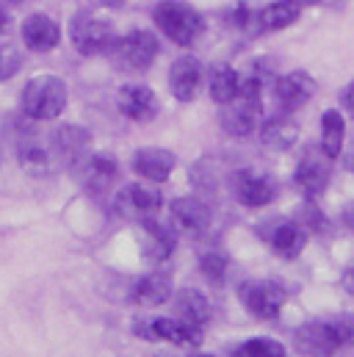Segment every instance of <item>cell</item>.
I'll use <instances>...</instances> for the list:
<instances>
[{
    "instance_id": "obj_1",
    "label": "cell",
    "mask_w": 354,
    "mask_h": 357,
    "mask_svg": "<svg viewBox=\"0 0 354 357\" xmlns=\"http://www.w3.org/2000/svg\"><path fill=\"white\" fill-rule=\"evenodd\" d=\"M261 94H263V86L255 84L252 78H241V91L224 102L222 108V125L230 136L236 139H244L249 133L258 130L261 125V114H263V102H261Z\"/></svg>"
},
{
    "instance_id": "obj_2",
    "label": "cell",
    "mask_w": 354,
    "mask_h": 357,
    "mask_svg": "<svg viewBox=\"0 0 354 357\" xmlns=\"http://www.w3.org/2000/svg\"><path fill=\"white\" fill-rule=\"evenodd\" d=\"M67 100H70V91L61 78L36 75L22 89V111L36 122H47V119H56L67 108Z\"/></svg>"
},
{
    "instance_id": "obj_3",
    "label": "cell",
    "mask_w": 354,
    "mask_h": 357,
    "mask_svg": "<svg viewBox=\"0 0 354 357\" xmlns=\"http://www.w3.org/2000/svg\"><path fill=\"white\" fill-rule=\"evenodd\" d=\"M153 20L175 45H183V47H191L205 31V20L199 17V11H194L180 0L158 3L153 11Z\"/></svg>"
},
{
    "instance_id": "obj_4",
    "label": "cell",
    "mask_w": 354,
    "mask_h": 357,
    "mask_svg": "<svg viewBox=\"0 0 354 357\" xmlns=\"http://www.w3.org/2000/svg\"><path fill=\"white\" fill-rule=\"evenodd\" d=\"M70 39L81 56H102V53H111L116 42V31L108 20L91 11H78L70 22Z\"/></svg>"
},
{
    "instance_id": "obj_5",
    "label": "cell",
    "mask_w": 354,
    "mask_h": 357,
    "mask_svg": "<svg viewBox=\"0 0 354 357\" xmlns=\"http://www.w3.org/2000/svg\"><path fill=\"white\" fill-rule=\"evenodd\" d=\"M161 53L158 36L153 31H130L125 39H116L111 47L114 64L125 73H144Z\"/></svg>"
},
{
    "instance_id": "obj_6",
    "label": "cell",
    "mask_w": 354,
    "mask_h": 357,
    "mask_svg": "<svg viewBox=\"0 0 354 357\" xmlns=\"http://www.w3.org/2000/svg\"><path fill=\"white\" fill-rule=\"evenodd\" d=\"M332 161H335V158L327 155L324 147H307L305 155L299 158L296 172H293V183H296V188H299L307 199H316V197L324 194V188L330 185Z\"/></svg>"
},
{
    "instance_id": "obj_7",
    "label": "cell",
    "mask_w": 354,
    "mask_h": 357,
    "mask_svg": "<svg viewBox=\"0 0 354 357\" xmlns=\"http://www.w3.org/2000/svg\"><path fill=\"white\" fill-rule=\"evenodd\" d=\"M238 296H241L244 307L255 319H263V321L266 319H277L282 305L288 302V291L274 280H249V282L241 285Z\"/></svg>"
},
{
    "instance_id": "obj_8",
    "label": "cell",
    "mask_w": 354,
    "mask_h": 357,
    "mask_svg": "<svg viewBox=\"0 0 354 357\" xmlns=\"http://www.w3.org/2000/svg\"><path fill=\"white\" fill-rule=\"evenodd\" d=\"M114 211L128 222H147L161 211V194L150 185L130 183L114 197Z\"/></svg>"
},
{
    "instance_id": "obj_9",
    "label": "cell",
    "mask_w": 354,
    "mask_h": 357,
    "mask_svg": "<svg viewBox=\"0 0 354 357\" xmlns=\"http://www.w3.org/2000/svg\"><path fill=\"white\" fill-rule=\"evenodd\" d=\"M230 185H233L236 199L241 205H247V208H263L268 202H274V197H277L274 180L268 178V175H263V172H258V169H241V172H236L233 180H230Z\"/></svg>"
},
{
    "instance_id": "obj_10",
    "label": "cell",
    "mask_w": 354,
    "mask_h": 357,
    "mask_svg": "<svg viewBox=\"0 0 354 357\" xmlns=\"http://www.w3.org/2000/svg\"><path fill=\"white\" fill-rule=\"evenodd\" d=\"M75 172L81 183L86 185L88 191L94 194H102L114 185V180L119 178V167L111 155L105 153H84L75 158Z\"/></svg>"
},
{
    "instance_id": "obj_11",
    "label": "cell",
    "mask_w": 354,
    "mask_h": 357,
    "mask_svg": "<svg viewBox=\"0 0 354 357\" xmlns=\"http://www.w3.org/2000/svg\"><path fill=\"white\" fill-rule=\"evenodd\" d=\"M296 349L302 355H332L341 352V338L335 321H307L296 330Z\"/></svg>"
},
{
    "instance_id": "obj_12",
    "label": "cell",
    "mask_w": 354,
    "mask_h": 357,
    "mask_svg": "<svg viewBox=\"0 0 354 357\" xmlns=\"http://www.w3.org/2000/svg\"><path fill=\"white\" fill-rule=\"evenodd\" d=\"M313 94H316V81H313V75H307L302 70L288 73L274 81V97L282 111H299L302 105L310 102Z\"/></svg>"
},
{
    "instance_id": "obj_13",
    "label": "cell",
    "mask_w": 354,
    "mask_h": 357,
    "mask_svg": "<svg viewBox=\"0 0 354 357\" xmlns=\"http://www.w3.org/2000/svg\"><path fill=\"white\" fill-rule=\"evenodd\" d=\"M153 341H167L180 349H199L202 347V327L185 321V319H150Z\"/></svg>"
},
{
    "instance_id": "obj_14",
    "label": "cell",
    "mask_w": 354,
    "mask_h": 357,
    "mask_svg": "<svg viewBox=\"0 0 354 357\" xmlns=\"http://www.w3.org/2000/svg\"><path fill=\"white\" fill-rule=\"evenodd\" d=\"M116 105L122 111V116L133 119V122H153L158 116V97L153 89L141 86V84H128L116 94Z\"/></svg>"
},
{
    "instance_id": "obj_15",
    "label": "cell",
    "mask_w": 354,
    "mask_h": 357,
    "mask_svg": "<svg viewBox=\"0 0 354 357\" xmlns=\"http://www.w3.org/2000/svg\"><path fill=\"white\" fill-rule=\"evenodd\" d=\"M202 78H205V70H202V61L194 59V56H183L177 59L169 70V89L175 94L180 102H191L199 86H202Z\"/></svg>"
},
{
    "instance_id": "obj_16",
    "label": "cell",
    "mask_w": 354,
    "mask_h": 357,
    "mask_svg": "<svg viewBox=\"0 0 354 357\" xmlns=\"http://www.w3.org/2000/svg\"><path fill=\"white\" fill-rule=\"evenodd\" d=\"M22 39H25L28 50H33V53H50L61 42V28L47 14H31L22 22Z\"/></svg>"
},
{
    "instance_id": "obj_17",
    "label": "cell",
    "mask_w": 354,
    "mask_h": 357,
    "mask_svg": "<svg viewBox=\"0 0 354 357\" xmlns=\"http://www.w3.org/2000/svg\"><path fill=\"white\" fill-rule=\"evenodd\" d=\"M175 153L172 150H164V147H141L136 150L133 155V169L136 175L150 183H164L169 180L172 169H175Z\"/></svg>"
},
{
    "instance_id": "obj_18",
    "label": "cell",
    "mask_w": 354,
    "mask_h": 357,
    "mask_svg": "<svg viewBox=\"0 0 354 357\" xmlns=\"http://www.w3.org/2000/svg\"><path fill=\"white\" fill-rule=\"evenodd\" d=\"M266 238H268L271 250H274L279 258L293 261V258L302 255V250H305V244H307V230H305L299 222H282V219H279V222L271 225V230L266 233Z\"/></svg>"
},
{
    "instance_id": "obj_19",
    "label": "cell",
    "mask_w": 354,
    "mask_h": 357,
    "mask_svg": "<svg viewBox=\"0 0 354 357\" xmlns=\"http://www.w3.org/2000/svg\"><path fill=\"white\" fill-rule=\"evenodd\" d=\"M172 219H175L177 230H183L188 236H197V233L208 230L210 208L199 197H177L172 202Z\"/></svg>"
},
{
    "instance_id": "obj_20",
    "label": "cell",
    "mask_w": 354,
    "mask_h": 357,
    "mask_svg": "<svg viewBox=\"0 0 354 357\" xmlns=\"http://www.w3.org/2000/svg\"><path fill=\"white\" fill-rule=\"evenodd\" d=\"M144 225V238H141V250H144V258L153 261V264H164L172 258L177 247V238H175V230L172 227H164L153 219L141 222Z\"/></svg>"
},
{
    "instance_id": "obj_21",
    "label": "cell",
    "mask_w": 354,
    "mask_h": 357,
    "mask_svg": "<svg viewBox=\"0 0 354 357\" xmlns=\"http://www.w3.org/2000/svg\"><path fill=\"white\" fill-rule=\"evenodd\" d=\"M299 139V125L291 116H271L261 125V142L268 150H291Z\"/></svg>"
},
{
    "instance_id": "obj_22",
    "label": "cell",
    "mask_w": 354,
    "mask_h": 357,
    "mask_svg": "<svg viewBox=\"0 0 354 357\" xmlns=\"http://www.w3.org/2000/svg\"><path fill=\"white\" fill-rule=\"evenodd\" d=\"M169 296H172V280H169L167 274H158V271L141 277V280L133 285V299H136V305H141V307L164 305Z\"/></svg>"
},
{
    "instance_id": "obj_23",
    "label": "cell",
    "mask_w": 354,
    "mask_h": 357,
    "mask_svg": "<svg viewBox=\"0 0 354 357\" xmlns=\"http://www.w3.org/2000/svg\"><path fill=\"white\" fill-rule=\"evenodd\" d=\"M299 14H302V6L296 0H277L258 14V28L261 31H282V28L293 25L299 20Z\"/></svg>"
},
{
    "instance_id": "obj_24",
    "label": "cell",
    "mask_w": 354,
    "mask_h": 357,
    "mask_svg": "<svg viewBox=\"0 0 354 357\" xmlns=\"http://www.w3.org/2000/svg\"><path fill=\"white\" fill-rule=\"evenodd\" d=\"M177 316L197 324V327H205L208 319H210V302L205 294H199L197 288H183L177 294Z\"/></svg>"
},
{
    "instance_id": "obj_25",
    "label": "cell",
    "mask_w": 354,
    "mask_h": 357,
    "mask_svg": "<svg viewBox=\"0 0 354 357\" xmlns=\"http://www.w3.org/2000/svg\"><path fill=\"white\" fill-rule=\"evenodd\" d=\"M238 91H241V75L227 64H216L213 73H210V97H213V102L224 105Z\"/></svg>"
},
{
    "instance_id": "obj_26",
    "label": "cell",
    "mask_w": 354,
    "mask_h": 357,
    "mask_svg": "<svg viewBox=\"0 0 354 357\" xmlns=\"http://www.w3.org/2000/svg\"><path fill=\"white\" fill-rule=\"evenodd\" d=\"M344 133H346V122H344V114L330 108L324 111L321 116V147L327 150V155L338 158L341 150H344Z\"/></svg>"
},
{
    "instance_id": "obj_27",
    "label": "cell",
    "mask_w": 354,
    "mask_h": 357,
    "mask_svg": "<svg viewBox=\"0 0 354 357\" xmlns=\"http://www.w3.org/2000/svg\"><path fill=\"white\" fill-rule=\"evenodd\" d=\"M86 147H88V133L84 130V128L70 125V128L56 130V150H59V153L78 158V155L86 153Z\"/></svg>"
},
{
    "instance_id": "obj_28",
    "label": "cell",
    "mask_w": 354,
    "mask_h": 357,
    "mask_svg": "<svg viewBox=\"0 0 354 357\" xmlns=\"http://www.w3.org/2000/svg\"><path fill=\"white\" fill-rule=\"evenodd\" d=\"M227 255L224 252H219V250H210V252H205L202 258H199V266H202V274L210 280V282H222L224 280V274H227Z\"/></svg>"
},
{
    "instance_id": "obj_29",
    "label": "cell",
    "mask_w": 354,
    "mask_h": 357,
    "mask_svg": "<svg viewBox=\"0 0 354 357\" xmlns=\"http://www.w3.org/2000/svg\"><path fill=\"white\" fill-rule=\"evenodd\" d=\"M238 355H268V357H282L285 355V347L279 341H271V338H255V341H247L244 347H238Z\"/></svg>"
},
{
    "instance_id": "obj_30",
    "label": "cell",
    "mask_w": 354,
    "mask_h": 357,
    "mask_svg": "<svg viewBox=\"0 0 354 357\" xmlns=\"http://www.w3.org/2000/svg\"><path fill=\"white\" fill-rule=\"evenodd\" d=\"M299 225H302L307 233H324V230H327V216H324L313 202H307V205L299 211Z\"/></svg>"
},
{
    "instance_id": "obj_31",
    "label": "cell",
    "mask_w": 354,
    "mask_h": 357,
    "mask_svg": "<svg viewBox=\"0 0 354 357\" xmlns=\"http://www.w3.org/2000/svg\"><path fill=\"white\" fill-rule=\"evenodd\" d=\"M20 53H17V47H11V45H0V81H8V78H14L17 75V70H20Z\"/></svg>"
},
{
    "instance_id": "obj_32",
    "label": "cell",
    "mask_w": 354,
    "mask_h": 357,
    "mask_svg": "<svg viewBox=\"0 0 354 357\" xmlns=\"http://www.w3.org/2000/svg\"><path fill=\"white\" fill-rule=\"evenodd\" d=\"M332 321L341 338V349H354V316H338Z\"/></svg>"
},
{
    "instance_id": "obj_33",
    "label": "cell",
    "mask_w": 354,
    "mask_h": 357,
    "mask_svg": "<svg viewBox=\"0 0 354 357\" xmlns=\"http://www.w3.org/2000/svg\"><path fill=\"white\" fill-rule=\"evenodd\" d=\"M341 102H344V108L349 111V116L354 119V81L346 86V89L341 91Z\"/></svg>"
},
{
    "instance_id": "obj_34",
    "label": "cell",
    "mask_w": 354,
    "mask_h": 357,
    "mask_svg": "<svg viewBox=\"0 0 354 357\" xmlns=\"http://www.w3.org/2000/svg\"><path fill=\"white\" fill-rule=\"evenodd\" d=\"M94 6H100V8H119L125 0H91Z\"/></svg>"
},
{
    "instance_id": "obj_35",
    "label": "cell",
    "mask_w": 354,
    "mask_h": 357,
    "mask_svg": "<svg viewBox=\"0 0 354 357\" xmlns=\"http://www.w3.org/2000/svg\"><path fill=\"white\" fill-rule=\"evenodd\" d=\"M344 222H346V227L354 233V205H349V208L344 211Z\"/></svg>"
},
{
    "instance_id": "obj_36",
    "label": "cell",
    "mask_w": 354,
    "mask_h": 357,
    "mask_svg": "<svg viewBox=\"0 0 354 357\" xmlns=\"http://www.w3.org/2000/svg\"><path fill=\"white\" fill-rule=\"evenodd\" d=\"M346 169L354 172V144L349 147V153H346Z\"/></svg>"
},
{
    "instance_id": "obj_37",
    "label": "cell",
    "mask_w": 354,
    "mask_h": 357,
    "mask_svg": "<svg viewBox=\"0 0 354 357\" xmlns=\"http://www.w3.org/2000/svg\"><path fill=\"white\" fill-rule=\"evenodd\" d=\"M6 28H8V14H6L3 8H0V33H3Z\"/></svg>"
},
{
    "instance_id": "obj_38",
    "label": "cell",
    "mask_w": 354,
    "mask_h": 357,
    "mask_svg": "<svg viewBox=\"0 0 354 357\" xmlns=\"http://www.w3.org/2000/svg\"><path fill=\"white\" fill-rule=\"evenodd\" d=\"M296 3H299V6H318L321 0H296Z\"/></svg>"
},
{
    "instance_id": "obj_39",
    "label": "cell",
    "mask_w": 354,
    "mask_h": 357,
    "mask_svg": "<svg viewBox=\"0 0 354 357\" xmlns=\"http://www.w3.org/2000/svg\"><path fill=\"white\" fill-rule=\"evenodd\" d=\"M346 282L352 285V291H354V268H352V271H349V277H346Z\"/></svg>"
},
{
    "instance_id": "obj_40",
    "label": "cell",
    "mask_w": 354,
    "mask_h": 357,
    "mask_svg": "<svg viewBox=\"0 0 354 357\" xmlns=\"http://www.w3.org/2000/svg\"><path fill=\"white\" fill-rule=\"evenodd\" d=\"M0 3H17V0H0Z\"/></svg>"
}]
</instances>
